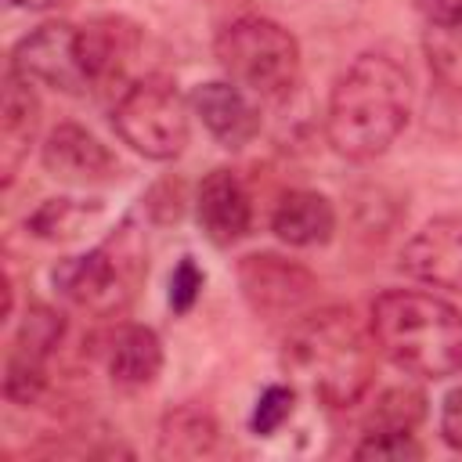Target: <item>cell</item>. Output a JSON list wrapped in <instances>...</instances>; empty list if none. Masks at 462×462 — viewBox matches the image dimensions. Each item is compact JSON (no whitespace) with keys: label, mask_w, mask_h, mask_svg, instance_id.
Instances as JSON below:
<instances>
[{"label":"cell","mask_w":462,"mask_h":462,"mask_svg":"<svg viewBox=\"0 0 462 462\" xmlns=\"http://www.w3.org/2000/svg\"><path fill=\"white\" fill-rule=\"evenodd\" d=\"M235 274L253 314L267 321H296L318 300V278L278 253H249L238 260Z\"/></svg>","instance_id":"cell-8"},{"label":"cell","mask_w":462,"mask_h":462,"mask_svg":"<svg viewBox=\"0 0 462 462\" xmlns=\"http://www.w3.org/2000/svg\"><path fill=\"white\" fill-rule=\"evenodd\" d=\"M375 354L372 328L361 325L350 307H318L289 325L282 365L321 404L350 408L372 386Z\"/></svg>","instance_id":"cell-2"},{"label":"cell","mask_w":462,"mask_h":462,"mask_svg":"<svg viewBox=\"0 0 462 462\" xmlns=\"http://www.w3.org/2000/svg\"><path fill=\"white\" fill-rule=\"evenodd\" d=\"M271 231L296 249H310V245H325L336 231V209L321 191L310 188H296L285 191L271 213Z\"/></svg>","instance_id":"cell-14"},{"label":"cell","mask_w":462,"mask_h":462,"mask_svg":"<svg viewBox=\"0 0 462 462\" xmlns=\"http://www.w3.org/2000/svg\"><path fill=\"white\" fill-rule=\"evenodd\" d=\"M83 32V58L90 72V87H108L123 83V72L130 58L137 54V29L123 18H94L79 25Z\"/></svg>","instance_id":"cell-15"},{"label":"cell","mask_w":462,"mask_h":462,"mask_svg":"<svg viewBox=\"0 0 462 462\" xmlns=\"http://www.w3.org/2000/svg\"><path fill=\"white\" fill-rule=\"evenodd\" d=\"M426 419V393L415 386H390L375 397L365 433H411Z\"/></svg>","instance_id":"cell-18"},{"label":"cell","mask_w":462,"mask_h":462,"mask_svg":"<svg viewBox=\"0 0 462 462\" xmlns=\"http://www.w3.org/2000/svg\"><path fill=\"white\" fill-rule=\"evenodd\" d=\"M14 7H29V11H54V7H65L69 0H11Z\"/></svg>","instance_id":"cell-27"},{"label":"cell","mask_w":462,"mask_h":462,"mask_svg":"<svg viewBox=\"0 0 462 462\" xmlns=\"http://www.w3.org/2000/svg\"><path fill=\"white\" fill-rule=\"evenodd\" d=\"M108 375L123 390H141L162 372V343L148 325H123L108 339Z\"/></svg>","instance_id":"cell-16"},{"label":"cell","mask_w":462,"mask_h":462,"mask_svg":"<svg viewBox=\"0 0 462 462\" xmlns=\"http://www.w3.org/2000/svg\"><path fill=\"white\" fill-rule=\"evenodd\" d=\"M422 444L411 433H365L354 448V458H375V462H408L422 458Z\"/></svg>","instance_id":"cell-23"},{"label":"cell","mask_w":462,"mask_h":462,"mask_svg":"<svg viewBox=\"0 0 462 462\" xmlns=\"http://www.w3.org/2000/svg\"><path fill=\"white\" fill-rule=\"evenodd\" d=\"M440 437L448 448L462 451V383L451 386L444 404H440Z\"/></svg>","instance_id":"cell-25"},{"label":"cell","mask_w":462,"mask_h":462,"mask_svg":"<svg viewBox=\"0 0 462 462\" xmlns=\"http://www.w3.org/2000/svg\"><path fill=\"white\" fill-rule=\"evenodd\" d=\"M43 390H47V361L11 346L4 365V397L11 404H36Z\"/></svg>","instance_id":"cell-21"},{"label":"cell","mask_w":462,"mask_h":462,"mask_svg":"<svg viewBox=\"0 0 462 462\" xmlns=\"http://www.w3.org/2000/svg\"><path fill=\"white\" fill-rule=\"evenodd\" d=\"M101 206L97 202H76V199H47L40 209H32V217L25 220V227L40 238H72L79 231L83 220H90V213H97Z\"/></svg>","instance_id":"cell-20"},{"label":"cell","mask_w":462,"mask_h":462,"mask_svg":"<svg viewBox=\"0 0 462 462\" xmlns=\"http://www.w3.org/2000/svg\"><path fill=\"white\" fill-rule=\"evenodd\" d=\"M415 7L437 29H451L455 32L458 22H462V0H415Z\"/></svg>","instance_id":"cell-26"},{"label":"cell","mask_w":462,"mask_h":462,"mask_svg":"<svg viewBox=\"0 0 462 462\" xmlns=\"http://www.w3.org/2000/svg\"><path fill=\"white\" fill-rule=\"evenodd\" d=\"M217 419L195 404H180L159 422V458H199L217 448Z\"/></svg>","instance_id":"cell-17"},{"label":"cell","mask_w":462,"mask_h":462,"mask_svg":"<svg viewBox=\"0 0 462 462\" xmlns=\"http://www.w3.org/2000/svg\"><path fill=\"white\" fill-rule=\"evenodd\" d=\"M379 354L419 379H448L462 372V310L433 292L386 289L368 314Z\"/></svg>","instance_id":"cell-3"},{"label":"cell","mask_w":462,"mask_h":462,"mask_svg":"<svg viewBox=\"0 0 462 462\" xmlns=\"http://www.w3.org/2000/svg\"><path fill=\"white\" fill-rule=\"evenodd\" d=\"M191 112L202 119L209 137L220 148H245L260 134V112L245 97V90L231 79H209L191 90Z\"/></svg>","instance_id":"cell-12"},{"label":"cell","mask_w":462,"mask_h":462,"mask_svg":"<svg viewBox=\"0 0 462 462\" xmlns=\"http://www.w3.org/2000/svg\"><path fill=\"white\" fill-rule=\"evenodd\" d=\"M292 408H296V390L274 383V386H267V390L256 397L253 415H249V430H253L256 437H271V433H278V430L289 422Z\"/></svg>","instance_id":"cell-22"},{"label":"cell","mask_w":462,"mask_h":462,"mask_svg":"<svg viewBox=\"0 0 462 462\" xmlns=\"http://www.w3.org/2000/svg\"><path fill=\"white\" fill-rule=\"evenodd\" d=\"M61 336H65V314L47 307V303H29V310L18 325V336H14V350H25L29 357L51 361Z\"/></svg>","instance_id":"cell-19"},{"label":"cell","mask_w":462,"mask_h":462,"mask_svg":"<svg viewBox=\"0 0 462 462\" xmlns=\"http://www.w3.org/2000/svg\"><path fill=\"white\" fill-rule=\"evenodd\" d=\"M36 130H40V97H36L32 83L7 65L4 97H0V173H4V184L14 180Z\"/></svg>","instance_id":"cell-13"},{"label":"cell","mask_w":462,"mask_h":462,"mask_svg":"<svg viewBox=\"0 0 462 462\" xmlns=\"http://www.w3.org/2000/svg\"><path fill=\"white\" fill-rule=\"evenodd\" d=\"M40 162L54 180L72 184V188H97L119 177L116 155L79 123H58L43 137Z\"/></svg>","instance_id":"cell-9"},{"label":"cell","mask_w":462,"mask_h":462,"mask_svg":"<svg viewBox=\"0 0 462 462\" xmlns=\"http://www.w3.org/2000/svg\"><path fill=\"white\" fill-rule=\"evenodd\" d=\"M455 32H462V22H458V29H455Z\"/></svg>","instance_id":"cell-28"},{"label":"cell","mask_w":462,"mask_h":462,"mask_svg":"<svg viewBox=\"0 0 462 462\" xmlns=\"http://www.w3.org/2000/svg\"><path fill=\"white\" fill-rule=\"evenodd\" d=\"M188 108L191 101H184L177 83L162 72H152L123 87L112 105V130L137 155L170 162L188 144Z\"/></svg>","instance_id":"cell-6"},{"label":"cell","mask_w":462,"mask_h":462,"mask_svg":"<svg viewBox=\"0 0 462 462\" xmlns=\"http://www.w3.org/2000/svg\"><path fill=\"white\" fill-rule=\"evenodd\" d=\"M141 278H144V242L130 220L108 242L79 256H65L51 267L54 289L69 303L87 307L94 314L123 310L134 300Z\"/></svg>","instance_id":"cell-5"},{"label":"cell","mask_w":462,"mask_h":462,"mask_svg":"<svg viewBox=\"0 0 462 462\" xmlns=\"http://www.w3.org/2000/svg\"><path fill=\"white\" fill-rule=\"evenodd\" d=\"M401 271L422 285L462 292V217H433L401 249Z\"/></svg>","instance_id":"cell-10"},{"label":"cell","mask_w":462,"mask_h":462,"mask_svg":"<svg viewBox=\"0 0 462 462\" xmlns=\"http://www.w3.org/2000/svg\"><path fill=\"white\" fill-rule=\"evenodd\" d=\"M202 285H206L202 267L191 256H180L177 267H173V274H170V307L177 314H188L195 307V300L202 296Z\"/></svg>","instance_id":"cell-24"},{"label":"cell","mask_w":462,"mask_h":462,"mask_svg":"<svg viewBox=\"0 0 462 462\" xmlns=\"http://www.w3.org/2000/svg\"><path fill=\"white\" fill-rule=\"evenodd\" d=\"M11 69L29 83H43L61 94L94 90L83 58V32L72 22H43L25 32L11 51Z\"/></svg>","instance_id":"cell-7"},{"label":"cell","mask_w":462,"mask_h":462,"mask_svg":"<svg viewBox=\"0 0 462 462\" xmlns=\"http://www.w3.org/2000/svg\"><path fill=\"white\" fill-rule=\"evenodd\" d=\"M195 220L213 245H235L249 235L253 202L235 170H209L195 188Z\"/></svg>","instance_id":"cell-11"},{"label":"cell","mask_w":462,"mask_h":462,"mask_svg":"<svg viewBox=\"0 0 462 462\" xmlns=\"http://www.w3.org/2000/svg\"><path fill=\"white\" fill-rule=\"evenodd\" d=\"M411 116V79L401 61L383 51L357 54L332 83L325 108L328 144L354 162L383 155Z\"/></svg>","instance_id":"cell-1"},{"label":"cell","mask_w":462,"mask_h":462,"mask_svg":"<svg viewBox=\"0 0 462 462\" xmlns=\"http://www.w3.org/2000/svg\"><path fill=\"white\" fill-rule=\"evenodd\" d=\"M213 54L231 83L267 101H282L300 83L296 36L263 14H245L227 22L213 40Z\"/></svg>","instance_id":"cell-4"}]
</instances>
